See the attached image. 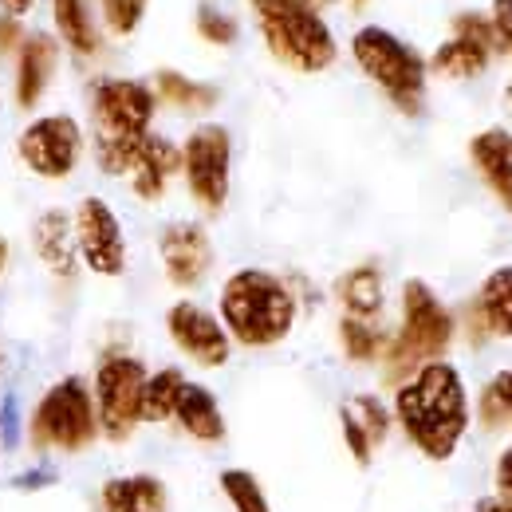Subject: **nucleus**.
I'll use <instances>...</instances> for the list:
<instances>
[{
	"instance_id": "1",
	"label": "nucleus",
	"mask_w": 512,
	"mask_h": 512,
	"mask_svg": "<svg viewBox=\"0 0 512 512\" xmlns=\"http://www.w3.org/2000/svg\"><path fill=\"white\" fill-rule=\"evenodd\" d=\"M394 418L418 453L449 461L469 430V398L457 367L442 359L418 367L394 394Z\"/></svg>"
},
{
	"instance_id": "2",
	"label": "nucleus",
	"mask_w": 512,
	"mask_h": 512,
	"mask_svg": "<svg viewBox=\"0 0 512 512\" xmlns=\"http://www.w3.org/2000/svg\"><path fill=\"white\" fill-rule=\"evenodd\" d=\"M154 91L138 79H99L91 91V127H95V162L103 174H130L150 123Z\"/></svg>"
},
{
	"instance_id": "3",
	"label": "nucleus",
	"mask_w": 512,
	"mask_h": 512,
	"mask_svg": "<svg viewBox=\"0 0 512 512\" xmlns=\"http://www.w3.org/2000/svg\"><path fill=\"white\" fill-rule=\"evenodd\" d=\"M296 323V296L292 288L264 272V268H241L221 288V327L229 339L245 347H272L280 343Z\"/></svg>"
},
{
	"instance_id": "4",
	"label": "nucleus",
	"mask_w": 512,
	"mask_h": 512,
	"mask_svg": "<svg viewBox=\"0 0 512 512\" xmlns=\"http://www.w3.org/2000/svg\"><path fill=\"white\" fill-rule=\"evenodd\" d=\"M449 343H453V316L446 312V304L434 296L426 280H406L402 284V331L386 347V379L402 386L418 367L442 359Z\"/></svg>"
},
{
	"instance_id": "5",
	"label": "nucleus",
	"mask_w": 512,
	"mask_h": 512,
	"mask_svg": "<svg viewBox=\"0 0 512 512\" xmlns=\"http://www.w3.org/2000/svg\"><path fill=\"white\" fill-rule=\"evenodd\" d=\"M28 438L36 453H83L99 438V414H95L91 386L79 375H67L48 386L32 410Z\"/></svg>"
},
{
	"instance_id": "6",
	"label": "nucleus",
	"mask_w": 512,
	"mask_h": 512,
	"mask_svg": "<svg viewBox=\"0 0 512 512\" xmlns=\"http://www.w3.org/2000/svg\"><path fill=\"white\" fill-rule=\"evenodd\" d=\"M351 56L363 67V75H371L383 95L402 111V115H418L422 99H426V60L402 44L394 32L386 28H359L351 40Z\"/></svg>"
},
{
	"instance_id": "7",
	"label": "nucleus",
	"mask_w": 512,
	"mask_h": 512,
	"mask_svg": "<svg viewBox=\"0 0 512 512\" xmlns=\"http://www.w3.org/2000/svg\"><path fill=\"white\" fill-rule=\"evenodd\" d=\"M256 16H260L268 52L280 64H288L292 71H308V75L335 64V36L323 24L320 12L272 0V4H256Z\"/></svg>"
},
{
	"instance_id": "8",
	"label": "nucleus",
	"mask_w": 512,
	"mask_h": 512,
	"mask_svg": "<svg viewBox=\"0 0 512 512\" xmlns=\"http://www.w3.org/2000/svg\"><path fill=\"white\" fill-rule=\"evenodd\" d=\"M142 386L146 367L134 355H107L95 371V414H99V434L111 442H127L134 426L142 422Z\"/></svg>"
},
{
	"instance_id": "9",
	"label": "nucleus",
	"mask_w": 512,
	"mask_h": 512,
	"mask_svg": "<svg viewBox=\"0 0 512 512\" xmlns=\"http://www.w3.org/2000/svg\"><path fill=\"white\" fill-rule=\"evenodd\" d=\"M229 166H233V138L217 123H205L182 146V174L193 201L205 213H217L229 201Z\"/></svg>"
},
{
	"instance_id": "10",
	"label": "nucleus",
	"mask_w": 512,
	"mask_h": 512,
	"mask_svg": "<svg viewBox=\"0 0 512 512\" xmlns=\"http://www.w3.org/2000/svg\"><path fill=\"white\" fill-rule=\"evenodd\" d=\"M20 162L48 182H64L83 158V130L71 115H44L16 138Z\"/></svg>"
},
{
	"instance_id": "11",
	"label": "nucleus",
	"mask_w": 512,
	"mask_h": 512,
	"mask_svg": "<svg viewBox=\"0 0 512 512\" xmlns=\"http://www.w3.org/2000/svg\"><path fill=\"white\" fill-rule=\"evenodd\" d=\"M71 233H75V253L83 264L99 276H123L127 268V237L115 217V209L103 197H83L79 209L71 213Z\"/></svg>"
},
{
	"instance_id": "12",
	"label": "nucleus",
	"mask_w": 512,
	"mask_h": 512,
	"mask_svg": "<svg viewBox=\"0 0 512 512\" xmlns=\"http://www.w3.org/2000/svg\"><path fill=\"white\" fill-rule=\"evenodd\" d=\"M166 331H170L174 347H178L186 359H193L197 367L217 371V367L229 363V351H233L229 331L221 327V320H217L213 312L197 308L190 300H182V304H174V308L166 312Z\"/></svg>"
},
{
	"instance_id": "13",
	"label": "nucleus",
	"mask_w": 512,
	"mask_h": 512,
	"mask_svg": "<svg viewBox=\"0 0 512 512\" xmlns=\"http://www.w3.org/2000/svg\"><path fill=\"white\" fill-rule=\"evenodd\" d=\"M493 52H497L493 24L477 12H461V16H453V36L434 52L430 67L446 79H477L493 64Z\"/></svg>"
},
{
	"instance_id": "14",
	"label": "nucleus",
	"mask_w": 512,
	"mask_h": 512,
	"mask_svg": "<svg viewBox=\"0 0 512 512\" xmlns=\"http://www.w3.org/2000/svg\"><path fill=\"white\" fill-rule=\"evenodd\" d=\"M158 253H162V268H166L170 284H178V288H197L209 276V268H213L209 233L197 221L170 225L162 233V241H158Z\"/></svg>"
},
{
	"instance_id": "15",
	"label": "nucleus",
	"mask_w": 512,
	"mask_h": 512,
	"mask_svg": "<svg viewBox=\"0 0 512 512\" xmlns=\"http://www.w3.org/2000/svg\"><path fill=\"white\" fill-rule=\"evenodd\" d=\"M339 422H343V442H347L351 457L359 465H367L371 453L383 446L386 434H390V410H386L375 394H355L339 410Z\"/></svg>"
},
{
	"instance_id": "16",
	"label": "nucleus",
	"mask_w": 512,
	"mask_h": 512,
	"mask_svg": "<svg viewBox=\"0 0 512 512\" xmlns=\"http://www.w3.org/2000/svg\"><path fill=\"white\" fill-rule=\"evenodd\" d=\"M56 67H60V44L48 36H28L16 52V107L32 111L44 99Z\"/></svg>"
},
{
	"instance_id": "17",
	"label": "nucleus",
	"mask_w": 512,
	"mask_h": 512,
	"mask_svg": "<svg viewBox=\"0 0 512 512\" xmlns=\"http://www.w3.org/2000/svg\"><path fill=\"white\" fill-rule=\"evenodd\" d=\"M178 170H182V150L162 134H146V142L130 166V190L142 201H158Z\"/></svg>"
},
{
	"instance_id": "18",
	"label": "nucleus",
	"mask_w": 512,
	"mask_h": 512,
	"mask_svg": "<svg viewBox=\"0 0 512 512\" xmlns=\"http://www.w3.org/2000/svg\"><path fill=\"white\" fill-rule=\"evenodd\" d=\"M469 158L481 174V182L493 190V197L512 213V134L501 127L481 130L469 142Z\"/></svg>"
},
{
	"instance_id": "19",
	"label": "nucleus",
	"mask_w": 512,
	"mask_h": 512,
	"mask_svg": "<svg viewBox=\"0 0 512 512\" xmlns=\"http://www.w3.org/2000/svg\"><path fill=\"white\" fill-rule=\"evenodd\" d=\"M469 323H473L477 339L485 331L512 339V264L485 276V284H481V292H477V300L469 308Z\"/></svg>"
},
{
	"instance_id": "20",
	"label": "nucleus",
	"mask_w": 512,
	"mask_h": 512,
	"mask_svg": "<svg viewBox=\"0 0 512 512\" xmlns=\"http://www.w3.org/2000/svg\"><path fill=\"white\" fill-rule=\"evenodd\" d=\"M99 501H103V512H170V493L154 473L111 477Z\"/></svg>"
},
{
	"instance_id": "21",
	"label": "nucleus",
	"mask_w": 512,
	"mask_h": 512,
	"mask_svg": "<svg viewBox=\"0 0 512 512\" xmlns=\"http://www.w3.org/2000/svg\"><path fill=\"white\" fill-rule=\"evenodd\" d=\"M32 249L40 256V264L56 276H71L75 272V233H71V217L64 209H48L36 217L32 225Z\"/></svg>"
},
{
	"instance_id": "22",
	"label": "nucleus",
	"mask_w": 512,
	"mask_h": 512,
	"mask_svg": "<svg viewBox=\"0 0 512 512\" xmlns=\"http://www.w3.org/2000/svg\"><path fill=\"white\" fill-rule=\"evenodd\" d=\"M174 422L190 434L193 442H221L225 438V414L213 398V390L197 383H186L174 406Z\"/></svg>"
},
{
	"instance_id": "23",
	"label": "nucleus",
	"mask_w": 512,
	"mask_h": 512,
	"mask_svg": "<svg viewBox=\"0 0 512 512\" xmlns=\"http://www.w3.org/2000/svg\"><path fill=\"white\" fill-rule=\"evenodd\" d=\"M335 296L343 304V316L375 323L379 312H383V272L375 264H359V268H351V272L339 276Z\"/></svg>"
},
{
	"instance_id": "24",
	"label": "nucleus",
	"mask_w": 512,
	"mask_h": 512,
	"mask_svg": "<svg viewBox=\"0 0 512 512\" xmlns=\"http://www.w3.org/2000/svg\"><path fill=\"white\" fill-rule=\"evenodd\" d=\"M56 28H60L64 44L75 56H83V60L99 56L103 40H99V28H95V20H91L87 0H56Z\"/></svg>"
},
{
	"instance_id": "25",
	"label": "nucleus",
	"mask_w": 512,
	"mask_h": 512,
	"mask_svg": "<svg viewBox=\"0 0 512 512\" xmlns=\"http://www.w3.org/2000/svg\"><path fill=\"white\" fill-rule=\"evenodd\" d=\"M154 99H166L170 107H178V111H209L213 103H217V87H209V83H193L186 75H178V71H158V79H154Z\"/></svg>"
},
{
	"instance_id": "26",
	"label": "nucleus",
	"mask_w": 512,
	"mask_h": 512,
	"mask_svg": "<svg viewBox=\"0 0 512 512\" xmlns=\"http://www.w3.org/2000/svg\"><path fill=\"white\" fill-rule=\"evenodd\" d=\"M182 386H186V375L178 367H166L158 375H146V386H142V422H170Z\"/></svg>"
},
{
	"instance_id": "27",
	"label": "nucleus",
	"mask_w": 512,
	"mask_h": 512,
	"mask_svg": "<svg viewBox=\"0 0 512 512\" xmlns=\"http://www.w3.org/2000/svg\"><path fill=\"white\" fill-rule=\"evenodd\" d=\"M339 343H343V351H347L351 363H375L383 355V331H379V323L371 320L343 316L339 320Z\"/></svg>"
},
{
	"instance_id": "28",
	"label": "nucleus",
	"mask_w": 512,
	"mask_h": 512,
	"mask_svg": "<svg viewBox=\"0 0 512 512\" xmlns=\"http://www.w3.org/2000/svg\"><path fill=\"white\" fill-rule=\"evenodd\" d=\"M221 493L233 505V512H272L268 493L260 489V481L249 469H225L221 473Z\"/></svg>"
},
{
	"instance_id": "29",
	"label": "nucleus",
	"mask_w": 512,
	"mask_h": 512,
	"mask_svg": "<svg viewBox=\"0 0 512 512\" xmlns=\"http://www.w3.org/2000/svg\"><path fill=\"white\" fill-rule=\"evenodd\" d=\"M99 8H103V20L115 36H130L142 24L146 0H99Z\"/></svg>"
},
{
	"instance_id": "30",
	"label": "nucleus",
	"mask_w": 512,
	"mask_h": 512,
	"mask_svg": "<svg viewBox=\"0 0 512 512\" xmlns=\"http://www.w3.org/2000/svg\"><path fill=\"white\" fill-rule=\"evenodd\" d=\"M197 32H201L209 44H221V48H225V44H233V40H237V20L205 4V8L197 12Z\"/></svg>"
},
{
	"instance_id": "31",
	"label": "nucleus",
	"mask_w": 512,
	"mask_h": 512,
	"mask_svg": "<svg viewBox=\"0 0 512 512\" xmlns=\"http://www.w3.org/2000/svg\"><path fill=\"white\" fill-rule=\"evenodd\" d=\"M493 36H497V48L512 56V0H493Z\"/></svg>"
},
{
	"instance_id": "32",
	"label": "nucleus",
	"mask_w": 512,
	"mask_h": 512,
	"mask_svg": "<svg viewBox=\"0 0 512 512\" xmlns=\"http://www.w3.org/2000/svg\"><path fill=\"white\" fill-rule=\"evenodd\" d=\"M493 481H497V501L512 512V446H505V453L497 457V473H493Z\"/></svg>"
},
{
	"instance_id": "33",
	"label": "nucleus",
	"mask_w": 512,
	"mask_h": 512,
	"mask_svg": "<svg viewBox=\"0 0 512 512\" xmlns=\"http://www.w3.org/2000/svg\"><path fill=\"white\" fill-rule=\"evenodd\" d=\"M489 394L501 402V410H505V418L512 422V371H501L493 383H489Z\"/></svg>"
},
{
	"instance_id": "34",
	"label": "nucleus",
	"mask_w": 512,
	"mask_h": 512,
	"mask_svg": "<svg viewBox=\"0 0 512 512\" xmlns=\"http://www.w3.org/2000/svg\"><path fill=\"white\" fill-rule=\"evenodd\" d=\"M16 44H24V40H20V24H16L12 16H0V56L12 52Z\"/></svg>"
},
{
	"instance_id": "35",
	"label": "nucleus",
	"mask_w": 512,
	"mask_h": 512,
	"mask_svg": "<svg viewBox=\"0 0 512 512\" xmlns=\"http://www.w3.org/2000/svg\"><path fill=\"white\" fill-rule=\"evenodd\" d=\"M32 4H36V0H0V8H4V16H12V20H16V16H24V12L32 8Z\"/></svg>"
},
{
	"instance_id": "36",
	"label": "nucleus",
	"mask_w": 512,
	"mask_h": 512,
	"mask_svg": "<svg viewBox=\"0 0 512 512\" xmlns=\"http://www.w3.org/2000/svg\"><path fill=\"white\" fill-rule=\"evenodd\" d=\"M253 4H272V0H253ZM280 4H300V8H312V12H320L323 4H331V0H280Z\"/></svg>"
},
{
	"instance_id": "37",
	"label": "nucleus",
	"mask_w": 512,
	"mask_h": 512,
	"mask_svg": "<svg viewBox=\"0 0 512 512\" xmlns=\"http://www.w3.org/2000/svg\"><path fill=\"white\" fill-rule=\"evenodd\" d=\"M477 512H509L497 497H485V501H477Z\"/></svg>"
},
{
	"instance_id": "38",
	"label": "nucleus",
	"mask_w": 512,
	"mask_h": 512,
	"mask_svg": "<svg viewBox=\"0 0 512 512\" xmlns=\"http://www.w3.org/2000/svg\"><path fill=\"white\" fill-rule=\"evenodd\" d=\"M4 264H8V241L0 237V272H4Z\"/></svg>"
},
{
	"instance_id": "39",
	"label": "nucleus",
	"mask_w": 512,
	"mask_h": 512,
	"mask_svg": "<svg viewBox=\"0 0 512 512\" xmlns=\"http://www.w3.org/2000/svg\"><path fill=\"white\" fill-rule=\"evenodd\" d=\"M343 4H347V8H355V12H363V8L371 4V0H343Z\"/></svg>"
},
{
	"instance_id": "40",
	"label": "nucleus",
	"mask_w": 512,
	"mask_h": 512,
	"mask_svg": "<svg viewBox=\"0 0 512 512\" xmlns=\"http://www.w3.org/2000/svg\"><path fill=\"white\" fill-rule=\"evenodd\" d=\"M505 99H509V107H512V79H509V87H505Z\"/></svg>"
}]
</instances>
